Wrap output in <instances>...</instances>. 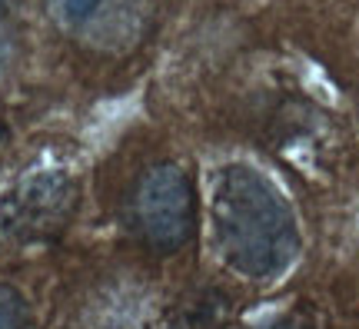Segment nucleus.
<instances>
[{"mask_svg":"<svg viewBox=\"0 0 359 329\" xmlns=\"http://www.w3.org/2000/svg\"><path fill=\"white\" fill-rule=\"evenodd\" d=\"M266 329H313V326H306V323H296V319H283V323H273V326H266Z\"/></svg>","mask_w":359,"mask_h":329,"instance_id":"nucleus-8","label":"nucleus"},{"mask_svg":"<svg viewBox=\"0 0 359 329\" xmlns=\"http://www.w3.org/2000/svg\"><path fill=\"white\" fill-rule=\"evenodd\" d=\"M223 263L246 279H276L299 253V227L283 193L253 166H223L210 200Z\"/></svg>","mask_w":359,"mask_h":329,"instance_id":"nucleus-1","label":"nucleus"},{"mask_svg":"<svg viewBox=\"0 0 359 329\" xmlns=\"http://www.w3.org/2000/svg\"><path fill=\"white\" fill-rule=\"evenodd\" d=\"M226 309H230V303L219 296V293L206 290L200 300H196V306L190 309V316H183V326L187 329H217L219 319L226 316Z\"/></svg>","mask_w":359,"mask_h":329,"instance_id":"nucleus-6","label":"nucleus"},{"mask_svg":"<svg viewBox=\"0 0 359 329\" xmlns=\"http://www.w3.org/2000/svg\"><path fill=\"white\" fill-rule=\"evenodd\" d=\"M20 51V30H17V13L11 0H0V83L11 76Z\"/></svg>","mask_w":359,"mask_h":329,"instance_id":"nucleus-5","label":"nucleus"},{"mask_svg":"<svg viewBox=\"0 0 359 329\" xmlns=\"http://www.w3.org/2000/svg\"><path fill=\"white\" fill-rule=\"evenodd\" d=\"M0 329H30V306L11 283H0Z\"/></svg>","mask_w":359,"mask_h":329,"instance_id":"nucleus-7","label":"nucleus"},{"mask_svg":"<svg viewBox=\"0 0 359 329\" xmlns=\"http://www.w3.org/2000/svg\"><path fill=\"white\" fill-rule=\"evenodd\" d=\"M77 187L64 173H37L24 180L4 203V229L13 240H53L74 216Z\"/></svg>","mask_w":359,"mask_h":329,"instance_id":"nucleus-4","label":"nucleus"},{"mask_svg":"<svg viewBox=\"0 0 359 329\" xmlns=\"http://www.w3.org/2000/svg\"><path fill=\"white\" fill-rule=\"evenodd\" d=\"M130 223L137 240L156 256L187 250L196 236V190L180 163H154L130 193Z\"/></svg>","mask_w":359,"mask_h":329,"instance_id":"nucleus-2","label":"nucleus"},{"mask_svg":"<svg viewBox=\"0 0 359 329\" xmlns=\"http://www.w3.org/2000/svg\"><path fill=\"white\" fill-rule=\"evenodd\" d=\"M43 11L80 51L97 57H127L150 37L156 0H43Z\"/></svg>","mask_w":359,"mask_h":329,"instance_id":"nucleus-3","label":"nucleus"}]
</instances>
